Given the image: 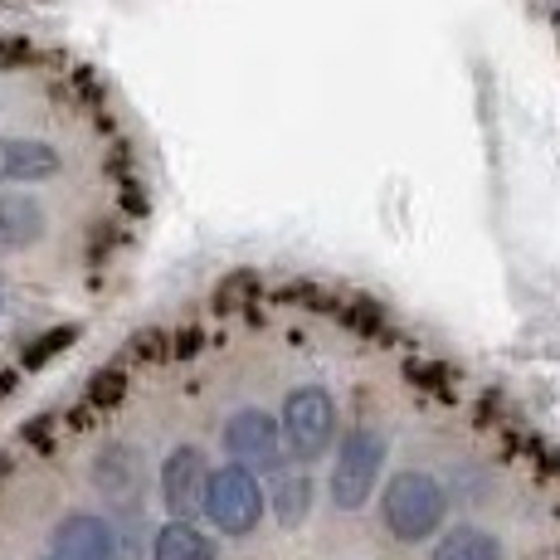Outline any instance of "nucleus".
Wrapping results in <instances>:
<instances>
[{"mask_svg":"<svg viewBox=\"0 0 560 560\" xmlns=\"http://www.w3.org/2000/svg\"><path fill=\"white\" fill-rule=\"evenodd\" d=\"M152 560H214V546L200 526L190 522H166L156 532V551Z\"/></svg>","mask_w":560,"mask_h":560,"instance_id":"nucleus-10","label":"nucleus"},{"mask_svg":"<svg viewBox=\"0 0 560 560\" xmlns=\"http://www.w3.org/2000/svg\"><path fill=\"white\" fill-rule=\"evenodd\" d=\"M0 307H5V303H0Z\"/></svg>","mask_w":560,"mask_h":560,"instance_id":"nucleus-16","label":"nucleus"},{"mask_svg":"<svg viewBox=\"0 0 560 560\" xmlns=\"http://www.w3.org/2000/svg\"><path fill=\"white\" fill-rule=\"evenodd\" d=\"M45 234V210L30 196H0V249H25Z\"/></svg>","mask_w":560,"mask_h":560,"instance_id":"nucleus-9","label":"nucleus"},{"mask_svg":"<svg viewBox=\"0 0 560 560\" xmlns=\"http://www.w3.org/2000/svg\"><path fill=\"white\" fill-rule=\"evenodd\" d=\"M205 488H210V463L196 444L171 448L166 468H161V498H166V512L176 522H190V516L205 512Z\"/></svg>","mask_w":560,"mask_h":560,"instance_id":"nucleus-6","label":"nucleus"},{"mask_svg":"<svg viewBox=\"0 0 560 560\" xmlns=\"http://www.w3.org/2000/svg\"><path fill=\"white\" fill-rule=\"evenodd\" d=\"M49 560H54V556H49Z\"/></svg>","mask_w":560,"mask_h":560,"instance_id":"nucleus-17","label":"nucleus"},{"mask_svg":"<svg viewBox=\"0 0 560 560\" xmlns=\"http://www.w3.org/2000/svg\"><path fill=\"white\" fill-rule=\"evenodd\" d=\"M273 512L283 526H303L312 512V478L307 472H278L273 488Z\"/></svg>","mask_w":560,"mask_h":560,"instance_id":"nucleus-13","label":"nucleus"},{"mask_svg":"<svg viewBox=\"0 0 560 560\" xmlns=\"http://www.w3.org/2000/svg\"><path fill=\"white\" fill-rule=\"evenodd\" d=\"M93 478H98V488H103V492H113V498H132L137 482H142V463H137L132 448L113 444V448H107V454L98 458Z\"/></svg>","mask_w":560,"mask_h":560,"instance_id":"nucleus-12","label":"nucleus"},{"mask_svg":"<svg viewBox=\"0 0 560 560\" xmlns=\"http://www.w3.org/2000/svg\"><path fill=\"white\" fill-rule=\"evenodd\" d=\"M444 512H448L444 482L429 478V472H415V468L395 472L381 498V516L395 541H424V536H434L439 526H444Z\"/></svg>","mask_w":560,"mask_h":560,"instance_id":"nucleus-1","label":"nucleus"},{"mask_svg":"<svg viewBox=\"0 0 560 560\" xmlns=\"http://www.w3.org/2000/svg\"><path fill=\"white\" fill-rule=\"evenodd\" d=\"M224 448L240 463L244 472H278L283 468V434H278V419L264 409H240V415L224 424Z\"/></svg>","mask_w":560,"mask_h":560,"instance_id":"nucleus-5","label":"nucleus"},{"mask_svg":"<svg viewBox=\"0 0 560 560\" xmlns=\"http://www.w3.org/2000/svg\"><path fill=\"white\" fill-rule=\"evenodd\" d=\"M205 516L220 526L224 536H249L264 516V488H258L254 472H244L240 463L210 472V488H205Z\"/></svg>","mask_w":560,"mask_h":560,"instance_id":"nucleus-4","label":"nucleus"},{"mask_svg":"<svg viewBox=\"0 0 560 560\" xmlns=\"http://www.w3.org/2000/svg\"><path fill=\"white\" fill-rule=\"evenodd\" d=\"M69 337H73V331H54V337H39V347H30V357H25V361H30V365H39L45 357H54V351H59Z\"/></svg>","mask_w":560,"mask_h":560,"instance_id":"nucleus-15","label":"nucleus"},{"mask_svg":"<svg viewBox=\"0 0 560 560\" xmlns=\"http://www.w3.org/2000/svg\"><path fill=\"white\" fill-rule=\"evenodd\" d=\"M278 434H283L288 458L317 463L331 448V434H337V400H331L322 385H298V390L283 400Z\"/></svg>","mask_w":560,"mask_h":560,"instance_id":"nucleus-2","label":"nucleus"},{"mask_svg":"<svg viewBox=\"0 0 560 560\" xmlns=\"http://www.w3.org/2000/svg\"><path fill=\"white\" fill-rule=\"evenodd\" d=\"M107 560H142V546H137L132 532H113V556Z\"/></svg>","mask_w":560,"mask_h":560,"instance_id":"nucleus-14","label":"nucleus"},{"mask_svg":"<svg viewBox=\"0 0 560 560\" xmlns=\"http://www.w3.org/2000/svg\"><path fill=\"white\" fill-rule=\"evenodd\" d=\"M59 171V152L49 142L20 137V142H0V180H49Z\"/></svg>","mask_w":560,"mask_h":560,"instance_id":"nucleus-8","label":"nucleus"},{"mask_svg":"<svg viewBox=\"0 0 560 560\" xmlns=\"http://www.w3.org/2000/svg\"><path fill=\"white\" fill-rule=\"evenodd\" d=\"M113 556V526L103 516L73 512L54 526V560H107Z\"/></svg>","mask_w":560,"mask_h":560,"instance_id":"nucleus-7","label":"nucleus"},{"mask_svg":"<svg viewBox=\"0 0 560 560\" xmlns=\"http://www.w3.org/2000/svg\"><path fill=\"white\" fill-rule=\"evenodd\" d=\"M498 556H502V541L492 532H482V526H454V532H444V541L434 546L429 560H498Z\"/></svg>","mask_w":560,"mask_h":560,"instance_id":"nucleus-11","label":"nucleus"},{"mask_svg":"<svg viewBox=\"0 0 560 560\" xmlns=\"http://www.w3.org/2000/svg\"><path fill=\"white\" fill-rule=\"evenodd\" d=\"M381 463H385V434L371 424L351 429L337 448V468H331V502L341 512H357L365 508V498L375 492V478H381Z\"/></svg>","mask_w":560,"mask_h":560,"instance_id":"nucleus-3","label":"nucleus"}]
</instances>
